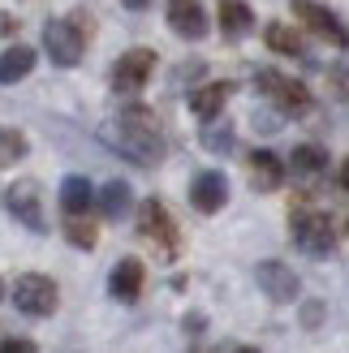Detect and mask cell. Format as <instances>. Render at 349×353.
Listing matches in <instances>:
<instances>
[{
    "label": "cell",
    "mask_w": 349,
    "mask_h": 353,
    "mask_svg": "<svg viewBox=\"0 0 349 353\" xmlns=\"http://www.w3.org/2000/svg\"><path fill=\"white\" fill-rule=\"evenodd\" d=\"M143 280H147L143 263H138V259H121L112 268V276H108V289H112L117 302H138V297H143Z\"/></svg>",
    "instance_id": "14"
},
{
    "label": "cell",
    "mask_w": 349,
    "mask_h": 353,
    "mask_svg": "<svg viewBox=\"0 0 349 353\" xmlns=\"http://www.w3.org/2000/svg\"><path fill=\"white\" fill-rule=\"evenodd\" d=\"M246 172H250V185L259 194H272V190H281V181H285V160L276 151H255L246 160Z\"/></svg>",
    "instance_id": "13"
},
{
    "label": "cell",
    "mask_w": 349,
    "mask_h": 353,
    "mask_svg": "<svg viewBox=\"0 0 349 353\" xmlns=\"http://www.w3.org/2000/svg\"><path fill=\"white\" fill-rule=\"evenodd\" d=\"M0 297H5V285H0Z\"/></svg>",
    "instance_id": "30"
},
{
    "label": "cell",
    "mask_w": 349,
    "mask_h": 353,
    "mask_svg": "<svg viewBox=\"0 0 349 353\" xmlns=\"http://www.w3.org/2000/svg\"><path fill=\"white\" fill-rule=\"evenodd\" d=\"M203 147L224 155L233 147V125H229V121H207V125H203Z\"/></svg>",
    "instance_id": "23"
},
{
    "label": "cell",
    "mask_w": 349,
    "mask_h": 353,
    "mask_svg": "<svg viewBox=\"0 0 349 353\" xmlns=\"http://www.w3.org/2000/svg\"><path fill=\"white\" fill-rule=\"evenodd\" d=\"M26 151H30L26 134H17V130H9V125H0V168L17 164V160H22Z\"/></svg>",
    "instance_id": "22"
},
{
    "label": "cell",
    "mask_w": 349,
    "mask_h": 353,
    "mask_svg": "<svg viewBox=\"0 0 349 353\" xmlns=\"http://www.w3.org/2000/svg\"><path fill=\"white\" fill-rule=\"evenodd\" d=\"M220 30L224 39H246V34L255 30V9L241 5V0H220Z\"/></svg>",
    "instance_id": "17"
},
{
    "label": "cell",
    "mask_w": 349,
    "mask_h": 353,
    "mask_svg": "<svg viewBox=\"0 0 349 353\" xmlns=\"http://www.w3.org/2000/svg\"><path fill=\"white\" fill-rule=\"evenodd\" d=\"M130 203H134V190H130L126 181H108V185H103V194H99L103 220H121V216L130 211Z\"/></svg>",
    "instance_id": "21"
},
{
    "label": "cell",
    "mask_w": 349,
    "mask_h": 353,
    "mask_svg": "<svg viewBox=\"0 0 349 353\" xmlns=\"http://www.w3.org/2000/svg\"><path fill=\"white\" fill-rule=\"evenodd\" d=\"M155 74V52L151 48H130L126 57L112 65V91L117 95H138Z\"/></svg>",
    "instance_id": "7"
},
{
    "label": "cell",
    "mask_w": 349,
    "mask_h": 353,
    "mask_svg": "<svg viewBox=\"0 0 349 353\" xmlns=\"http://www.w3.org/2000/svg\"><path fill=\"white\" fill-rule=\"evenodd\" d=\"M259 86H263L268 99L281 112H289V117H298V112L310 108V91H306V86L293 82V78H285V74H276V69H263V74H259Z\"/></svg>",
    "instance_id": "8"
},
{
    "label": "cell",
    "mask_w": 349,
    "mask_h": 353,
    "mask_svg": "<svg viewBox=\"0 0 349 353\" xmlns=\"http://www.w3.org/2000/svg\"><path fill=\"white\" fill-rule=\"evenodd\" d=\"M91 203H95V190H91V181L86 176H65L61 181V207H65V216H86L91 211Z\"/></svg>",
    "instance_id": "18"
},
{
    "label": "cell",
    "mask_w": 349,
    "mask_h": 353,
    "mask_svg": "<svg viewBox=\"0 0 349 353\" xmlns=\"http://www.w3.org/2000/svg\"><path fill=\"white\" fill-rule=\"evenodd\" d=\"M289 172L298 176L302 185H315L319 176L328 172V151H323V147H315V143L293 147V155H289Z\"/></svg>",
    "instance_id": "15"
},
{
    "label": "cell",
    "mask_w": 349,
    "mask_h": 353,
    "mask_svg": "<svg viewBox=\"0 0 349 353\" xmlns=\"http://www.w3.org/2000/svg\"><path fill=\"white\" fill-rule=\"evenodd\" d=\"M337 181H341V185H345V190H349V160H345V164H341V172H337Z\"/></svg>",
    "instance_id": "27"
},
{
    "label": "cell",
    "mask_w": 349,
    "mask_h": 353,
    "mask_svg": "<svg viewBox=\"0 0 349 353\" xmlns=\"http://www.w3.org/2000/svg\"><path fill=\"white\" fill-rule=\"evenodd\" d=\"M190 203H195V211H203V216H216V211L229 203L224 172H199L195 181H190Z\"/></svg>",
    "instance_id": "11"
},
{
    "label": "cell",
    "mask_w": 349,
    "mask_h": 353,
    "mask_svg": "<svg viewBox=\"0 0 349 353\" xmlns=\"http://www.w3.org/2000/svg\"><path fill=\"white\" fill-rule=\"evenodd\" d=\"M293 17H298V22H306V30H315L319 39L337 43V48H349V30L337 22V13H332V9L315 5V0H293Z\"/></svg>",
    "instance_id": "9"
},
{
    "label": "cell",
    "mask_w": 349,
    "mask_h": 353,
    "mask_svg": "<svg viewBox=\"0 0 349 353\" xmlns=\"http://www.w3.org/2000/svg\"><path fill=\"white\" fill-rule=\"evenodd\" d=\"M82 43H86V34L78 26V17H52L43 26V52L61 69H74L82 61Z\"/></svg>",
    "instance_id": "3"
},
{
    "label": "cell",
    "mask_w": 349,
    "mask_h": 353,
    "mask_svg": "<svg viewBox=\"0 0 349 353\" xmlns=\"http://www.w3.org/2000/svg\"><path fill=\"white\" fill-rule=\"evenodd\" d=\"M112 143L130 155L134 164H160L164 160V134H160V117H155L151 108H143V103H134V108H126L117 117V134Z\"/></svg>",
    "instance_id": "1"
},
{
    "label": "cell",
    "mask_w": 349,
    "mask_h": 353,
    "mask_svg": "<svg viewBox=\"0 0 349 353\" xmlns=\"http://www.w3.org/2000/svg\"><path fill=\"white\" fill-rule=\"evenodd\" d=\"M237 353H259V349H237Z\"/></svg>",
    "instance_id": "29"
},
{
    "label": "cell",
    "mask_w": 349,
    "mask_h": 353,
    "mask_svg": "<svg viewBox=\"0 0 349 353\" xmlns=\"http://www.w3.org/2000/svg\"><path fill=\"white\" fill-rule=\"evenodd\" d=\"M13 302H17V310L22 314H34V319H43V314H52L57 310V285H52L48 276H39V272H26V276H17L13 280Z\"/></svg>",
    "instance_id": "5"
},
{
    "label": "cell",
    "mask_w": 349,
    "mask_h": 353,
    "mask_svg": "<svg viewBox=\"0 0 349 353\" xmlns=\"http://www.w3.org/2000/svg\"><path fill=\"white\" fill-rule=\"evenodd\" d=\"M263 39L272 52H281V57H306V39H302V30H293L289 22H272L263 30Z\"/></svg>",
    "instance_id": "20"
},
{
    "label": "cell",
    "mask_w": 349,
    "mask_h": 353,
    "mask_svg": "<svg viewBox=\"0 0 349 353\" xmlns=\"http://www.w3.org/2000/svg\"><path fill=\"white\" fill-rule=\"evenodd\" d=\"M0 353H39V349H34V341H26V336H13V341H0Z\"/></svg>",
    "instance_id": "25"
},
{
    "label": "cell",
    "mask_w": 349,
    "mask_h": 353,
    "mask_svg": "<svg viewBox=\"0 0 349 353\" xmlns=\"http://www.w3.org/2000/svg\"><path fill=\"white\" fill-rule=\"evenodd\" d=\"M255 280H259V289H263L272 302H293L298 297V276H293V268H285L281 259H268V263H259L255 268Z\"/></svg>",
    "instance_id": "10"
},
{
    "label": "cell",
    "mask_w": 349,
    "mask_h": 353,
    "mask_svg": "<svg viewBox=\"0 0 349 353\" xmlns=\"http://www.w3.org/2000/svg\"><path fill=\"white\" fill-rule=\"evenodd\" d=\"M229 91H233L229 82H207V86H199V91H190V112H195L199 121H220L224 103H229Z\"/></svg>",
    "instance_id": "16"
},
{
    "label": "cell",
    "mask_w": 349,
    "mask_h": 353,
    "mask_svg": "<svg viewBox=\"0 0 349 353\" xmlns=\"http://www.w3.org/2000/svg\"><path fill=\"white\" fill-rule=\"evenodd\" d=\"M30 69H34V48L17 43V48H5V52H0V86L22 82Z\"/></svg>",
    "instance_id": "19"
},
{
    "label": "cell",
    "mask_w": 349,
    "mask_h": 353,
    "mask_svg": "<svg viewBox=\"0 0 349 353\" xmlns=\"http://www.w3.org/2000/svg\"><path fill=\"white\" fill-rule=\"evenodd\" d=\"M65 237L74 241L78 250H95V241H99V233H95L91 224H82V220H69V224H65Z\"/></svg>",
    "instance_id": "24"
},
{
    "label": "cell",
    "mask_w": 349,
    "mask_h": 353,
    "mask_svg": "<svg viewBox=\"0 0 349 353\" xmlns=\"http://www.w3.org/2000/svg\"><path fill=\"white\" fill-rule=\"evenodd\" d=\"M168 26L181 34V39H203L207 30V9L203 0H168Z\"/></svg>",
    "instance_id": "12"
},
{
    "label": "cell",
    "mask_w": 349,
    "mask_h": 353,
    "mask_svg": "<svg viewBox=\"0 0 349 353\" xmlns=\"http://www.w3.org/2000/svg\"><path fill=\"white\" fill-rule=\"evenodd\" d=\"M0 30H5V34H13V17H9V13H0Z\"/></svg>",
    "instance_id": "28"
},
{
    "label": "cell",
    "mask_w": 349,
    "mask_h": 353,
    "mask_svg": "<svg viewBox=\"0 0 349 353\" xmlns=\"http://www.w3.org/2000/svg\"><path fill=\"white\" fill-rule=\"evenodd\" d=\"M138 237L147 245H155V254H164V259H172L181 250V233L160 199H143V207H138Z\"/></svg>",
    "instance_id": "2"
},
{
    "label": "cell",
    "mask_w": 349,
    "mask_h": 353,
    "mask_svg": "<svg viewBox=\"0 0 349 353\" xmlns=\"http://www.w3.org/2000/svg\"><path fill=\"white\" fill-rule=\"evenodd\" d=\"M293 241H298V250H306V254H328L337 245L332 216H328V211H298V216H293Z\"/></svg>",
    "instance_id": "6"
},
{
    "label": "cell",
    "mask_w": 349,
    "mask_h": 353,
    "mask_svg": "<svg viewBox=\"0 0 349 353\" xmlns=\"http://www.w3.org/2000/svg\"><path fill=\"white\" fill-rule=\"evenodd\" d=\"M121 5H126V9H134V13H143V9L151 5V0H121Z\"/></svg>",
    "instance_id": "26"
},
{
    "label": "cell",
    "mask_w": 349,
    "mask_h": 353,
    "mask_svg": "<svg viewBox=\"0 0 349 353\" xmlns=\"http://www.w3.org/2000/svg\"><path fill=\"white\" fill-rule=\"evenodd\" d=\"M5 207L17 224H26L30 233H48V216H43V194H39V181L34 176H22L5 190Z\"/></svg>",
    "instance_id": "4"
}]
</instances>
